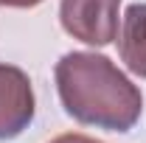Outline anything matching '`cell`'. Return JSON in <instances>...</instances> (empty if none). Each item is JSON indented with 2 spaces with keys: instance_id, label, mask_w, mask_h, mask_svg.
Masks as SVG:
<instances>
[{
  "instance_id": "6da1fadb",
  "label": "cell",
  "mask_w": 146,
  "mask_h": 143,
  "mask_svg": "<svg viewBox=\"0 0 146 143\" xmlns=\"http://www.w3.org/2000/svg\"><path fill=\"white\" fill-rule=\"evenodd\" d=\"M56 90L70 118L107 132H129L143 112L138 84L101 54H65L56 62Z\"/></svg>"
},
{
  "instance_id": "7a4b0ae2",
  "label": "cell",
  "mask_w": 146,
  "mask_h": 143,
  "mask_svg": "<svg viewBox=\"0 0 146 143\" xmlns=\"http://www.w3.org/2000/svg\"><path fill=\"white\" fill-rule=\"evenodd\" d=\"M121 0H62V28L84 45H110L118 34Z\"/></svg>"
},
{
  "instance_id": "3957f363",
  "label": "cell",
  "mask_w": 146,
  "mask_h": 143,
  "mask_svg": "<svg viewBox=\"0 0 146 143\" xmlns=\"http://www.w3.org/2000/svg\"><path fill=\"white\" fill-rule=\"evenodd\" d=\"M34 87L28 73L14 65H0V140H11L34 121Z\"/></svg>"
},
{
  "instance_id": "277c9868",
  "label": "cell",
  "mask_w": 146,
  "mask_h": 143,
  "mask_svg": "<svg viewBox=\"0 0 146 143\" xmlns=\"http://www.w3.org/2000/svg\"><path fill=\"white\" fill-rule=\"evenodd\" d=\"M118 54L135 76L146 79V3H135L124 11L118 31Z\"/></svg>"
},
{
  "instance_id": "5b68a950",
  "label": "cell",
  "mask_w": 146,
  "mask_h": 143,
  "mask_svg": "<svg viewBox=\"0 0 146 143\" xmlns=\"http://www.w3.org/2000/svg\"><path fill=\"white\" fill-rule=\"evenodd\" d=\"M51 143H101V140L87 138V135H79V132H68V135H59V138H54Z\"/></svg>"
},
{
  "instance_id": "8992f818",
  "label": "cell",
  "mask_w": 146,
  "mask_h": 143,
  "mask_svg": "<svg viewBox=\"0 0 146 143\" xmlns=\"http://www.w3.org/2000/svg\"><path fill=\"white\" fill-rule=\"evenodd\" d=\"M42 0H0V6H9V9H34Z\"/></svg>"
}]
</instances>
